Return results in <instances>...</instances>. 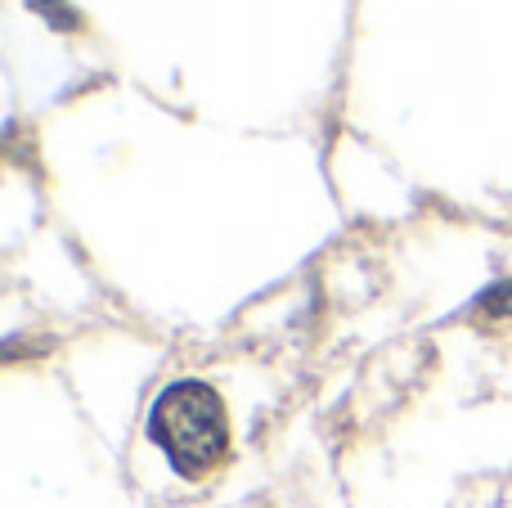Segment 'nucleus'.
I'll use <instances>...</instances> for the list:
<instances>
[{
    "instance_id": "7ed1b4c3",
    "label": "nucleus",
    "mask_w": 512,
    "mask_h": 508,
    "mask_svg": "<svg viewBox=\"0 0 512 508\" xmlns=\"http://www.w3.org/2000/svg\"><path fill=\"white\" fill-rule=\"evenodd\" d=\"M32 9H41L45 23L59 27V32H72V27H81V14L68 5V0H27Z\"/></svg>"
},
{
    "instance_id": "f03ea898",
    "label": "nucleus",
    "mask_w": 512,
    "mask_h": 508,
    "mask_svg": "<svg viewBox=\"0 0 512 508\" xmlns=\"http://www.w3.org/2000/svg\"><path fill=\"white\" fill-rule=\"evenodd\" d=\"M477 315H486V320H512V275L490 284L486 293L477 297Z\"/></svg>"
},
{
    "instance_id": "f257e3e1",
    "label": "nucleus",
    "mask_w": 512,
    "mask_h": 508,
    "mask_svg": "<svg viewBox=\"0 0 512 508\" xmlns=\"http://www.w3.org/2000/svg\"><path fill=\"white\" fill-rule=\"evenodd\" d=\"M149 441L189 482L216 473L230 455V419H225V401L216 396V387L198 378L162 387L149 410Z\"/></svg>"
}]
</instances>
